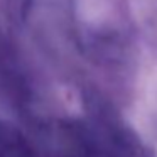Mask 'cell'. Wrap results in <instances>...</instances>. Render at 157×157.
<instances>
[{
	"instance_id": "1",
	"label": "cell",
	"mask_w": 157,
	"mask_h": 157,
	"mask_svg": "<svg viewBox=\"0 0 157 157\" xmlns=\"http://www.w3.org/2000/svg\"><path fill=\"white\" fill-rule=\"evenodd\" d=\"M155 152H157V139H155Z\"/></svg>"
}]
</instances>
